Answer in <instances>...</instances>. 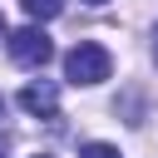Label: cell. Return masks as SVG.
Listing matches in <instances>:
<instances>
[{"label": "cell", "instance_id": "cell-3", "mask_svg": "<svg viewBox=\"0 0 158 158\" xmlns=\"http://www.w3.org/2000/svg\"><path fill=\"white\" fill-rule=\"evenodd\" d=\"M20 109H25V114H54V109H59V84H49V79L25 84V89H20Z\"/></svg>", "mask_w": 158, "mask_h": 158}, {"label": "cell", "instance_id": "cell-2", "mask_svg": "<svg viewBox=\"0 0 158 158\" xmlns=\"http://www.w3.org/2000/svg\"><path fill=\"white\" fill-rule=\"evenodd\" d=\"M10 59H15L20 69H44V64L54 59V44H49V35H44L40 25H25V30L10 35Z\"/></svg>", "mask_w": 158, "mask_h": 158}, {"label": "cell", "instance_id": "cell-5", "mask_svg": "<svg viewBox=\"0 0 158 158\" xmlns=\"http://www.w3.org/2000/svg\"><path fill=\"white\" fill-rule=\"evenodd\" d=\"M79 158H118V148H114V143H84Z\"/></svg>", "mask_w": 158, "mask_h": 158}, {"label": "cell", "instance_id": "cell-6", "mask_svg": "<svg viewBox=\"0 0 158 158\" xmlns=\"http://www.w3.org/2000/svg\"><path fill=\"white\" fill-rule=\"evenodd\" d=\"M153 59H158V25H153Z\"/></svg>", "mask_w": 158, "mask_h": 158}, {"label": "cell", "instance_id": "cell-7", "mask_svg": "<svg viewBox=\"0 0 158 158\" xmlns=\"http://www.w3.org/2000/svg\"><path fill=\"white\" fill-rule=\"evenodd\" d=\"M84 5H104V0H84Z\"/></svg>", "mask_w": 158, "mask_h": 158}, {"label": "cell", "instance_id": "cell-4", "mask_svg": "<svg viewBox=\"0 0 158 158\" xmlns=\"http://www.w3.org/2000/svg\"><path fill=\"white\" fill-rule=\"evenodd\" d=\"M20 5H25V15H30V20H40V25H44V20H54V15L64 10V0H20Z\"/></svg>", "mask_w": 158, "mask_h": 158}, {"label": "cell", "instance_id": "cell-9", "mask_svg": "<svg viewBox=\"0 0 158 158\" xmlns=\"http://www.w3.org/2000/svg\"><path fill=\"white\" fill-rule=\"evenodd\" d=\"M0 35H5V20H0Z\"/></svg>", "mask_w": 158, "mask_h": 158}, {"label": "cell", "instance_id": "cell-10", "mask_svg": "<svg viewBox=\"0 0 158 158\" xmlns=\"http://www.w3.org/2000/svg\"><path fill=\"white\" fill-rule=\"evenodd\" d=\"M0 158H5V153H0Z\"/></svg>", "mask_w": 158, "mask_h": 158}, {"label": "cell", "instance_id": "cell-8", "mask_svg": "<svg viewBox=\"0 0 158 158\" xmlns=\"http://www.w3.org/2000/svg\"><path fill=\"white\" fill-rule=\"evenodd\" d=\"M0 118H5V99H0Z\"/></svg>", "mask_w": 158, "mask_h": 158}, {"label": "cell", "instance_id": "cell-1", "mask_svg": "<svg viewBox=\"0 0 158 158\" xmlns=\"http://www.w3.org/2000/svg\"><path fill=\"white\" fill-rule=\"evenodd\" d=\"M109 69H114V59H109V49L94 44V40H79V44L64 54V79H69V84H104Z\"/></svg>", "mask_w": 158, "mask_h": 158}, {"label": "cell", "instance_id": "cell-11", "mask_svg": "<svg viewBox=\"0 0 158 158\" xmlns=\"http://www.w3.org/2000/svg\"><path fill=\"white\" fill-rule=\"evenodd\" d=\"M40 158H44V153H40Z\"/></svg>", "mask_w": 158, "mask_h": 158}]
</instances>
